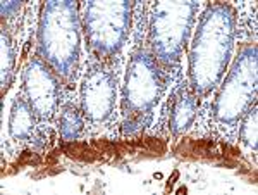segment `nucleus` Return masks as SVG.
Here are the masks:
<instances>
[{"label": "nucleus", "instance_id": "nucleus-4", "mask_svg": "<svg viewBox=\"0 0 258 195\" xmlns=\"http://www.w3.org/2000/svg\"><path fill=\"white\" fill-rule=\"evenodd\" d=\"M241 138L243 142L256 151V104L248 111L246 118L243 119V126H241Z\"/></svg>", "mask_w": 258, "mask_h": 195}, {"label": "nucleus", "instance_id": "nucleus-3", "mask_svg": "<svg viewBox=\"0 0 258 195\" xmlns=\"http://www.w3.org/2000/svg\"><path fill=\"white\" fill-rule=\"evenodd\" d=\"M83 130L81 116L74 106H66L60 118V133L66 140H74Z\"/></svg>", "mask_w": 258, "mask_h": 195}, {"label": "nucleus", "instance_id": "nucleus-2", "mask_svg": "<svg viewBox=\"0 0 258 195\" xmlns=\"http://www.w3.org/2000/svg\"><path fill=\"white\" fill-rule=\"evenodd\" d=\"M195 111H197V97L195 95H182L181 101L174 106V113H172V131L174 135H179L182 131L188 130L189 123L195 118Z\"/></svg>", "mask_w": 258, "mask_h": 195}, {"label": "nucleus", "instance_id": "nucleus-1", "mask_svg": "<svg viewBox=\"0 0 258 195\" xmlns=\"http://www.w3.org/2000/svg\"><path fill=\"white\" fill-rule=\"evenodd\" d=\"M33 131V113L28 107V104L23 99L16 97L12 104V114H11V135L16 140L26 138Z\"/></svg>", "mask_w": 258, "mask_h": 195}]
</instances>
